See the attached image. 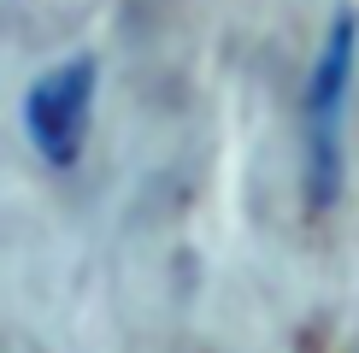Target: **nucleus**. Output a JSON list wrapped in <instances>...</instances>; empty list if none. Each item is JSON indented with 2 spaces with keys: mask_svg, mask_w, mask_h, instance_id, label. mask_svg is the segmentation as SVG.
<instances>
[{
  "mask_svg": "<svg viewBox=\"0 0 359 353\" xmlns=\"http://www.w3.org/2000/svg\"><path fill=\"white\" fill-rule=\"evenodd\" d=\"M353 53H359V18L336 12V24L324 29L312 83H306V195L312 206H330L341 188V100H348V83H353Z\"/></svg>",
  "mask_w": 359,
  "mask_h": 353,
  "instance_id": "obj_1",
  "label": "nucleus"
},
{
  "mask_svg": "<svg viewBox=\"0 0 359 353\" xmlns=\"http://www.w3.org/2000/svg\"><path fill=\"white\" fill-rule=\"evenodd\" d=\"M95 83H100V65L88 53L65 59V65L41 71L24 95V130L36 141V153L48 165H77L83 153V136H88V112H95Z\"/></svg>",
  "mask_w": 359,
  "mask_h": 353,
  "instance_id": "obj_2",
  "label": "nucleus"
}]
</instances>
